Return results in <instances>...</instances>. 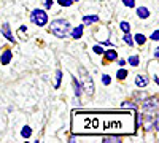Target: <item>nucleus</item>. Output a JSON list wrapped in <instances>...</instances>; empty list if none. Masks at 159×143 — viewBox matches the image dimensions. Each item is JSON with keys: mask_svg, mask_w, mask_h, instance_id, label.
I'll list each match as a JSON object with an SVG mask.
<instances>
[{"mask_svg": "<svg viewBox=\"0 0 159 143\" xmlns=\"http://www.w3.org/2000/svg\"><path fill=\"white\" fill-rule=\"evenodd\" d=\"M157 56H159V49H157V48H156V49H154V57H156V59H157Z\"/></svg>", "mask_w": 159, "mask_h": 143, "instance_id": "obj_29", "label": "nucleus"}, {"mask_svg": "<svg viewBox=\"0 0 159 143\" xmlns=\"http://www.w3.org/2000/svg\"><path fill=\"white\" fill-rule=\"evenodd\" d=\"M123 3L129 8H134L135 7V0H123Z\"/></svg>", "mask_w": 159, "mask_h": 143, "instance_id": "obj_24", "label": "nucleus"}, {"mask_svg": "<svg viewBox=\"0 0 159 143\" xmlns=\"http://www.w3.org/2000/svg\"><path fill=\"white\" fill-rule=\"evenodd\" d=\"M81 91H84L88 96H92V94H94V81H92V78H91L89 75H84V76H83Z\"/></svg>", "mask_w": 159, "mask_h": 143, "instance_id": "obj_5", "label": "nucleus"}, {"mask_svg": "<svg viewBox=\"0 0 159 143\" xmlns=\"http://www.w3.org/2000/svg\"><path fill=\"white\" fill-rule=\"evenodd\" d=\"M137 15H139V18H142V19H147V18H150V10H148L147 7H139V8H137Z\"/></svg>", "mask_w": 159, "mask_h": 143, "instance_id": "obj_11", "label": "nucleus"}, {"mask_svg": "<svg viewBox=\"0 0 159 143\" xmlns=\"http://www.w3.org/2000/svg\"><path fill=\"white\" fill-rule=\"evenodd\" d=\"M119 29H121L124 34H127V32L130 30V24H129V22H126V21H123L121 24H119Z\"/></svg>", "mask_w": 159, "mask_h": 143, "instance_id": "obj_18", "label": "nucleus"}, {"mask_svg": "<svg viewBox=\"0 0 159 143\" xmlns=\"http://www.w3.org/2000/svg\"><path fill=\"white\" fill-rule=\"evenodd\" d=\"M150 38H151V40H154V42H157V40H159V30L156 29V30L151 34V37H150Z\"/></svg>", "mask_w": 159, "mask_h": 143, "instance_id": "obj_26", "label": "nucleus"}, {"mask_svg": "<svg viewBox=\"0 0 159 143\" xmlns=\"http://www.w3.org/2000/svg\"><path fill=\"white\" fill-rule=\"evenodd\" d=\"M116 76H118V78H119V80H124V78H126V76H127V72H126V70H124V69H121V70H119V72H118V73H116Z\"/></svg>", "mask_w": 159, "mask_h": 143, "instance_id": "obj_23", "label": "nucleus"}, {"mask_svg": "<svg viewBox=\"0 0 159 143\" xmlns=\"http://www.w3.org/2000/svg\"><path fill=\"white\" fill-rule=\"evenodd\" d=\"M52 3H54L52 0H46V2H45V7H46V8H51V7H52Z\"/></svg>", "mask_w": 159, "mask_h": 143, "instance_id": "obj_28", "label": "nucleus"}, {"mask_svg": "<svg viewBox=\"0 0 159 143\" xmlns=\"http://www.w3.org/2000/svg\"><path fill=\"white\" fill-rule=\"evenodd\" d=\"M137 129L134 111H75L72 131L78 135L88 134H118L130 135Z\"/></svg>", "mask_w": 159, "mask_h": 143, "instance_id": "obj_1", "label": "nucleus"}, {"mask_svg": "<svg viewBox=\"0 0 159 143\" xmlns=\"http://www.w3.org/2000/svg\"><path fill=\"white\" fill-rule=\"evenodd\" d=\"M134 38H135V40H134V43H137L139 46L145 45V42H147V37H145V35H142V34H137Z\"/></svg>", "mask_w": 159, "mask_h": 143, "instance_id": "obj_15", "label": "nucleus"}, {"mask_svg": "<svg viewBox=\"0 0 159 143\" xmlns=\"http://www.w3.org/2000/svg\"><path fill=\"white\" fill-rule=\"evenodd\" d=\"M73 89H75V96L76 99H80V96H81V84L78 83V80L73 76Z\"/></svg>", "mask_w": 159, "mask_h": 143, "instance_id": "obj_13", "label": "nucleus"}, {"mask_svg": "<svg viewBox=\"0 0 159 143\" xmlns=\"http://www.w3.org/2000/svg\"><path fill=\"white\" fill-rule=\"evenodd\" d=\"M127 64H130L132 67H137L139 64H140V57H139V56H130V57L127 59Z\"/></svg>", "mask_w": 159, "mask_h": 143, "instance_id": "obj_17", "label": "nucleus"}, {"mask_svg": "<svg viewBox=\"0 0 159 143\" xmlns=\"http://www.w3.org/2000/svg\"><path fill=\"white\" fill-rule=\"evenodd\" d=\"M11 59H13V51L11 49H5L3 54L0 56V64H2V65H8V64L11 62Z\"/></svg>", "mask_w": 159, "mask_h": 143, "instance_id": "obj_6", "label": "nucleus"}, {"mask_svg": "<svg viewBox=\"0 0 159 143\" xmlns=\"http://www.w3.org/2000/svg\"><path fill=\"white\" fill-rule=\"evenodd\" d=\"M123 40L129 45V46H132V45H134V40H132V37H130V34L127 32V34H124V37H123Z\"/></svg>", "mask_w": 159, "mask_h": 143, "instance_id": "obj_19", "label": "nucleus"}, {"mask_svg": "<svg viewBox=\"0 0 159 143\" xmlns=\"http://www.w3.org/2000/svg\"><path fill=\"white\" fill-rule=\"evenodd\" d=\"M70 34H72V38H75V40L81 38L83 37V25H76V27H73L70 30Z\"/></svg>", "mask_w": 159, "mask_h": 143, "instance_id": "obj_8", "label": "nucleus"}, {"mask_svg": "<svg viewBox=\"0 0 159 143\" xmlns=\"http://www.w3.org/2000/svg\"><path fill=\"white\" fill-rule=\"evenodd\" d=\"M121 137H119L118 134H111V135H107L103 138V143H121Z\"/></svg>", "mask_w": 159, "mask_h": 143, "instance_id": "obj_9", "label": "nucleus"}, {"mask_svg": "<svg viewBox=\"0 0 159 143\" xmlns=\"http://www.w3.org/2000/svg\"><path fill=\"white\" fill-rule=\"evenodd\" d=\"M73 2H75V0H73ZM76 2H78V0H76Z\"/></svg>", "mask_w": 159, "mask_h": 143, "instance_id": "obj_30", "label": "nucleus"}, {"mask_svg": "<svg viewBox=\"0 0 159 143\" xmlns=\"http://www.w3.org/2000/svg\"><path fill=\"white\" fill-rule=\"evenodd\" d=\"M123 108H132V110H137L135 103H123Z\"/></svg>", "mask_w": 159, "mask_h": 143, "instance_id": "obj_27", "label": "nucleus"}, {"mask_svg": "<svg viewBox=\"0 0 159 143\" xmlns=\"http://www.w3.org/2000/svg\"><path fill=\"white\" fill-rule=\"evenodd\" d=\"M59 5L61 7H72L73 5V0H59Z\"/></svg>", "mask_w": 159, "mask_h": 143, "instance_id": "obj_22", "label": "nucleus"}, {"mask_svg": "<svg viewBox=\"0 0 159 143\" xmlns=\"http://www.w3.org/2000/svg\"><path fill=\"white\" fill-rule=\"evenodd\" d=\"M49 30H51L52 35H56L57 38H67L70 35L72 25H70V22L67 19H54V21H51Z\"/></svg>", "mask_w": 159, "mask_h": 143, "instance_id": "obj_2", "label": "nucleus"}, {"mask_svg": "<svg viewBox=\"0 0 159 143\" xmlns=\"http://www.w3.org/2000/svg\"><path fill=\"white\" fill-rule=\"evenodd\" d=\"M83 22H84V24L99 22V16H97V15H92V16H83Z\"/></svg>", "mask_w": 159, "mask_h": 143, "instance_id": "obj_14", "label": "nucleus"}, {"mask_svg": "<svg viewBox=\"0 0 159 143\" xmlns=\"http://www.w3.org/2000/svg\"><path fill=\"white\" fill-rule=\"evenodd\" d=\"M92 51H94L96 54H103V48H102V46H99V45H96L94 48H92Z\"/></svg>", "mask_w": 159, "mask_h": 143, "instance_id": "obj_25", "label": "nucleus"}, {"mask_svg": "<svg viewBox=\"0 0 159 143\" xmlns=\"http://www.w3.org/2000/svg\"><path fill=\"white\" fill-rule=\"evenodd\" d=\"M21 135H22V138H29V137L32 135V129H30L29 126H24L22 131H21Z\"/></svg>", "mask_w": 159, "mask_h": 143, "instance_id": "obj_16", "label": "nucleus"}, {"mask_svg": "<svg viewBox=\"0 0 159 143\" xmlns=\"http://www.w3.org/2000/svg\"><path fill=\"white\" fill-rule=\"evenodd\" d=\"M135 84L139 86V87H145L148 84V78L145 76V75H139L137 78H135Z\"/></svg>", "mask_w": 159, "mask_h": 143, "instance_id": "obj_12", "label": "nucleus"}, {"mask_svg": "<svg viewBox=\"0 0 159 143\" xmlns=\"http://www.w3.org/2000/svg\"><path fill=\"white\" fill-rule=\"evenodd\" d=\"M30 21L35 25H38V27H43V25L48 24V13L45 10H38L37 8V10H34L30 13Z\"/></svg>", "mask_w": 159, "mask_h": 143, "instance_id": "obj_3", "label": "nucleus"}, {"mask_svg": "<svg viewBox=\"0 0 159 143\" xmlns=\"http://www.w3.org/2000/svg\"><path fill=\"white\" fill-rule=\"evenodd\" d=\"M2 34H3V37L7 38L8 42L15 43V38H13V34H11V27H10V24H8V22H5V24L2 25Z\"/></svg>", "mask_w": 159, "mask_h": 143, "instance_id": "obj_7", "label": "nucleus"}, {"mask_svg": "<svg viewBox=\"0 0 159 143\" xmlns=\"http://www.w3.org/2000/svg\"><path fill=\"white\" fill-rule=\"evenodd\" d=\"M61 81H62V72L57 70V72H56V87L61 86Z\"/></svg>", "mask_w": 159, "mask_h": 143, "instance_id": "obj_20", "label": "nucleus"}, {"mask_svg": "<svg viewBox=\"0 0 159 143\" xmlns=\"http://www.w3.org/2000/svg\"><path fill=\"white\" fill-rule=\"evenodd\" d=\"M143 111L145 114H148V118H151V116L157 113V102L156 99H148V100H145L143 102Z\"/></svg>", "mask_w": 159, "mask_h": 143, "instance_id": "obj_4", "label": "nucleus"}, {"mask_svg": "<svg viewBox=\"0 0 159 143\" xmlns=\"http://www.w3.org/2000/svg\"><path fill=\"white\" fill-rule=\"evenodd\" d=\"M103 56H105V59H107V60H110V62H113V60H116V59H118V53H116L115 49L103 51Z\"/></svg>", "mask_w": 159, "mask_h": 143, "instance_id": "obj_10", "label": "nucleus"}, {"mask_svg": "<svg viewBox=\"0 0 159 143\" xmlns=\"http://www.w3.org/2000/svg\"><path fill=\"white\" fill-rule=\"evenodd\" d=\"M102 83H103L105 86H108V84L111 83V78H110V75H102Z\"/></svg>", "mask_w": 159, "mask_h": 143, "instance_id": "obj_21", "label": "nucleus"}]
</instances>
